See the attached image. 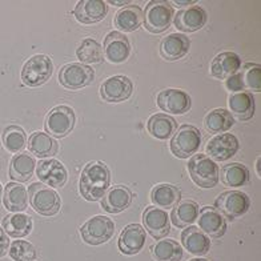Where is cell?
<instances>
[{
    "instance_id": "6da1fadb",
    "label": "cell",
    "mask_w": 261,
    "mask_h": 261,
    "mask_svg": "<svg viewBox=\"0 0 261 261\" xmlns=\"http://www.w3.org/2000/svg\"><path fill=\"white\" fill-rule=\"evenodd\" d=\"M111 181V175L104 163L91 162L83 169L80 176V195L87 201H97L106 195Z\"/></svg>"
},
{
    "instance_id": "7a4b0ae2",
    "label": "cell",
    "mask_w": 261,
    "mask_h": 261,
    "mask_svg": "<svg viewBox=\"0 0 261 261\" xmlns=\"http://www.w3.org/2000/svg\"><path fill=\"white\" fill-rule=\"evenodd\" d=\"M188 172L192 181L200 188H213L219 182V167L206 155H193L189 159Z\"/></svg>"
},
{
    "instance_id": "3957f363",
    "label": "cell",
    "mask_w": 261,
    "mask_h": 261,
    "mask_svg": "<svg viewBox=\"0 0 261 261\" xmlns=\"http://www.w3.org/2000/svg\"><path fill=\"white\" fill-rule=\"evenodd\" d=\"M172 17H173V8L171 3L164 0H152L145 7L143 23L144 27L152 34H162L169 28Z\"/></svg>"
},
{
    "instance_id": "277c9868",
    "label": "cell",
    "mask_w": 261,
    "mask_h": 261,
    "mask_svg": "<svg viewBox=\"0 0 261 261\" xmlns=\"http://www.w3.org/2000/svg\"><path fill=\"white\" fill-rule=\"evenodd\" d=\"M27 192L35 212L40 213L43 216H54L60 210V197L58 192L43 186L41 182L31 184Z\"/></svg>"
},
{
    "instance_id": "5b68a950",
    "label": "cell",
    "mask_w": 261,
    "mask_h": 261,
    "mask_svg": "<svg viewBox=\"0 0 261 261\" xmlns=\"http://www.w3.org/2000/svg\"><path fill=\"white\" fill-rule=\"evenodd\" d=\"M251 200L247 193L241 191H225L217 196L215 200V210L220 213L223 217L229 220L239 219L249 210Z\"/></svg>"
},
{
    "instance_id": "8992f818",
    "label": "cell",
    "mask_w": 261,
    "mask_h": 261,
    "mask_svg": "<svg viewBox=\"0 0 261 261\" xmlns=\"http://www.w3.org/2000/svg\"><path fill=\"white\" fill-rule=\"evenodd\" d=\"M201 144V135L197 128L192 125H182L173 134L171 140V152L179 159H188L199 151Z\"/></svg>"
},
{
    "instance_id": "52a82bcc",
    "label": "cell",
    "mask_w": 261,
    "mask_h": 261,
    "mask_svg": "<svg viewBox=\"0 0 261 261\" xmlns=\"http://www.w3.org/2000/svg\"><path fill=\"white\" fill-rule=\"evenodd\" d=\"M54 72L52 60L47 55H35L25 62L21 69V82L24 86L38 87L44 84Z\"/></svg>"
},
{
    "instance_id": "ba28073f",
    "label": "cell",
    "mask_w": 261,
    "mask_h": 261,
    "mask_svg": "<svg viewBox=\"0 0 261 261\" xmlns=\"http://www.w3.org/2000/svg\"><path fill=\"white\" fill-rule=\"evenodd\" d=\"M115 223L107 216H95L80 228L83 240L90 245L104 244L114 236Z\"/></svg>"
},
{
    "instance_id": "9c48e42d",
    "label": "cell",
    "mask_w": 261,
    "mask_h": 261,
    "mask_svg": "<svg viewBox=\"0 0 261 261\" xmlns=\"http://www.w3.org/2000/svg\"><path fill=\"white\" fill-rule=\"evenodd\" d=\"M95 79V72L91 67L82 63H71L62 67L59 72V82L67 90H80Z\"/></svg>"
},
{
    "instance_id": "30bf717a",
    "label": "cell",
    "mask_w": 261,
    "mask_h": 261,
    "mask_svg": "<svg viewBox=\"0 0 261 261\" xmlns=\"http://www.w3.org/2000/svg\"><path fill=\"white\" fill-rule=\"evenodd\" d=\"M75 112L68 106H58L45 119V129L55 138H64L75 127Z\"/></svg>"
},
{
    "instance_id": "8fae6325",
    "label": "cell",
    "mask_w": 261,
    "mask_h": 261,
    "mask_svg": "<svg viewBox=\"0 0 261 261\" xmlns=\"http://www.w3.org/2000/svg\"><path fill=\"white\" fill-rule=\"evenodd\" d=\"M158 106L164 112L172 115L187 114L192 107V99L186 91L167 88L158 95Z\"/></svg>"
},
{
    "instance_id": "7c38bea8",
    "label": "cell",
    "mask_w": 261,
    "mask_h": 261,
    "mask_svg": "<svg viewBox=\"0 0 261 261\" xmlns=\"http://www.w3.org/2000/svg\"><path fill=\"white\" fill-rule=\"evenodd\" d=\"M240 144L234 135L220 134L208 141L205 151L213 162H227L239 151Z\"/></svg>"
},
{
    "instance_id": "4fadbf2b",
    "label": "cell",
    "mask_w": 261,
    "mask_h": 261,
    "mask_svg": "<svg viewBox=\"0 0 261 261\" xmlns=\"http://www.w3.org/2000/svg\"><path fill=\"white\" fill-rule=\"evenodd\" d=\"M134 86L127 76H111L106 79L100 87V95L106 101L120 103L132 95Z\"/></svg>"
},
{
    "instance_id": "5bb4252c",
    "label": "cell",
    "mask_w": 261,
    "mask_h": 261,
    "mask_svg": "<svg viewBox=\"0 0 261 261\" xmlns=\"http://www.w3.org/2000/svg\"><path fill=\"white\" fill-rule=\"evenodd\" d=\"M36 175L40 182L48 187L59 188L63 187L67 181V169L60 162L55 159L40 160L36 165Z\"/></svg>"
},
{
    "instance_id": "9a60e30c",
    "label": "cell",
    "mask_w": 261,
    "mask_h": 261,
    "mask_svg": "<svg viewBox=\"0 0 261 261\" xmlns=\"http://www.w3.org/2000/svg\"><path fill=\"white\" fill-rule=\"evenodd\" d=\"M143 224L153 239H163L171 232L168 213L158 206H148L143 213Z\"/></svg>"
},
{
    "instance_id": "2e32d148",
    "label": "cell",
    "mask_w": 261,
    "mask_h": 261,
    "mask_svg": "<svg viewBox=\"0 0 261 261\" xmlns=\"http://www.w3.org/2000/svg\"><path fill=\"white\" fill-rule=\"evenodd\" d=\"M130 55V44L121 32L112 31L104 40V56L110 63L120 64Z\"/></svg>"
},
{
    "instance_id": "e0dca14e",
    "label": "cell",
    "mask_w": 261,
    "mask_h": 261,
    "mask_svg": "<svg viewBox=\"0 0 261 261\" xmlns=\"http://www.w3.org/2000/svg\"><path fill=\"white\" fill-rule=\"evenodd\" d=\"M145 229H143L139 224H129L121 230L119 237V249L121 253L132 256L136 254L143 249L145 244Z\"/></svg>"
},
{
    "instance_id": "ac0fdd59",
    "label": "cell",
    "mask_w": 261,
    "mask_h": 261,
    "mask_svg": "<svg viewBox=\"0 0 261 261\" xmlns=\"http://www.w3.org/2000/svg\"><path fill=\"white\" fill-rule=\"evenodd\" d=\"M108 12V6L101 0H80L76 4L73 15L83 24H92L101 21Z\"/></svg>"
},
{
    "instance_id": "d6986e66",
    "label": "cell",
    "mask_w": 261,
    "mask_h": 261,
    "mask_svg": "<svg viewBox=\"0 0 261 261\" xmlns=\"http://www.w3.org/2000/svg\"><path fill=\"white\" fill-rule=\"evenodd\" d=\"M197 220H199L200 230L204 234L213 237V239L221 237L225 233V230H227L225 219L212 206H204V208H201V211H199Z\"/></svg>"
},
{
    "instance_id": "ffe728a7",
    "label": "cell",
    "mask_w": 261,
    "mask_h": 261,
    "mask_svg": "<svg viewBox=\"0 0 261 261\" xmlns=\"http://www.w3.org/2000/svg\"><path fill=\"white\" fill-rule=\"evenodd\" d=\"M175 27L182 32L199 31L205 25L206 12L200 6H192L179 11L175 16Z\"/></svg>"
},
{
    "instance_id": "44dd1931",
    "label": "cell",
    "mask_w": 261,
    "mask_h": 261,
    "mask_svg": "<svg viewBox=\"0 0 261 261\" xmlns=\"http://www.w3.org/2000/svg\"><path fill=\"white\" fill-rule=\"evenodd\" d=\"M241 68V59L234 52H223L212 60L211 75L219 80H227Z\"/></svg>"
},
{
    "instance_id": "7402d4cb",
    "label": "cell",
    "mask_w": 261,
    "mask_h": 261,
    "mask_svg": "<svg viewBox=\"0 0 261 261\" xmlns=\"http://www.w3.org/2000/svg\"><path fill=\"white\" fill-rule=\"evenodd\" d=\"M191 41L182 34H171L165 36L160 43V54L165 60L175 62L188 54Z\"/></svg>"
},
{
    "instance_id": "603a6c76",
    "label": "cell",
    "mask_w": 261,
    "mask_h": 261,
    "mask_svg": "<svg viewBox=\"0 0 261 261\" xmlns=\"http://www.w3.org/2000/svg\"><path fill=\"white\" fill-rule=\"evenodd\" d=\"M132 201V192L125 186H115L101 197V206L108 213H120Z\"/></svg>"
},
{
    "instance_id": "cb8c5ba5",
    "label": "cell",
    "mask_w": 261,
    "mask_h": 261,
    "mask_svg": "<svg viewBox=\"0 0 261 261\" xmlns=\"http://www.w3.org/2000/svg\"><path fill=\"white\" fill-rule=\"evenodd\" d=\"M182 247L195 256H204L211 248V240L197 227H188L181 232Z\"/></svg>"
},
{
    "instance_id": "d4e9b609",
    "label": "cell",
    "mask_w": 261,
    "mask_h": 261,
    "mask_svg": "<svg viewBox=\"0 0 261 261\" xmlns=\"http://www.w3.org/2000/svg\"><path fill=\"white\" fill-rule=\"evenodd\" d=\"M230 115L233 119H239L241 121L249 120L254 115V100L252 93L249 92H234L229 96L228 100Z\"/></svg>"
},
{
    "instance_id": "484cf974",
    "label": "cell",
    "mask_w": 261,
    "mask_h": 261,
    "mask_svg": "<svg viewBox=\"0 0 261 261\" xmlns=\"http://www.w3.org/2000/svg\"><path fill=\"white\" fill-rule=\"evenodd\" d=\"M6 210L10 212H23L28 206V192L19 182H8L3 192Z\"/></svg>"
},
{
    "instance_id": "4316f807",
    "label": "cell",
    "mask_w": 261,
    "mask_h": 261,
    "mask_svg": "<svg viewBox=\"0 0 261 261\" xmlns=\"http://www.w3.org/2000/svg\"><path fill=\"white\" fill-rule=\"evenodd\" d=\"M151 200L160 210H168L179 204L181 200V192L177 187L172 184H159L152 189Z\"/></svg>"
},
{
    "instance_id": "83f0119b",
    "label": "cell",
    "mask_w": 261,
    "mask_h": 261,
    "mask_svg": "<svg viewBox=\"0 0 261 261\" xmlns=\"http://www.w3.org/2000/svg\"><path fill=\"white\" fill-rule=\"evenodd\" d=\"M148 132L158 140H167L176 132L177 123L173 117L165 114H156L147 123Z\"/></svg>"
},
{
    "instance_id": "f1b7e54d",
    "label": "cell",
    "mask_w": 261,
    "mask_h": 261,
    "mask_svg": "<svg viewBox=\"0 0 261 261\" xmlns=\"http://www.w3.org/2000/svg\"><path fill=\"white\" fill-rule=\"evenodd\" d=\"M35 167H36L35 159L27 152L15 155L11 160L10 165L11 179L16 180L19 182L28 181L34 175Z\"/></svg>"
},
{
    "instance_id": "f546056e",
    "label": "cell",
    "mask_w": 261,
    "mask_h": 261,
    "mask_svg": "<svg viewBox=\"0 0 261 261\" xmlns=\"http://www.w3.org/2000/svg\"><path fill=\"white\" fill-rule=\"evenodd\" d=\"M143 23V11L139 6H128L115 15L114 24L119 31L134 32Z\"/></svg>"
},
{
    "instance_id": "4dcf8cb0",
    "label": "cell",
    "mask_w": 261,
    "mask_h": 261,
    "mask_svg": "<svg viewBox=\"0 0 261 261\" xmlns=\"http://www.w3.org/2000/svg\"><path fill=\"white\" fill-rule=\"evenodd\" d=\"M28 149L39 159L52 158L58 152V143L44 132H34L28 140Z\"/></svg>"
},
{
    "instance_id": "1f68e13d",
    "label": "cell",
    "mask_w": 261,
    "mask_h": 261,
    "mask_svg": "<svg viewBox=\"0 0 261 261\" xmlns=\"http://www.w3.org/2000/svg\"><path fill=\"white\" fill-rule=\"evenodd\" d=\"M234 119L227 110H213L204 117V127L208 132L215 135L225 134L233 127Z\"/></svg>"
},
{
    "instance_id": "d6a6232c",
    "label": "cell",
    "mask_w": 261,
    "mask_h": 261,
    "mask_svg": "<svg viewBox=\"0 0 261 261\" xmlns=\"http://www.w3.org/2000/svg\"><path fill=\"white\" fill-rule=\"evenodd\" d=\"M6 233L11 237H25L31 233L32 230V219L24 213H14L8 215L2 221Z\"/></svg>"
},
{
    "instance_id": "836d02e7",
    "label": "cell",
    "mask_w": 261,
    "mask_h": 261,
    "mask_svg": "<svg viewBox=\"0 0 261 261\" xmlns=\"http://www.w3.org/2000/svg\"><path fill=\"white\" fill-rule=\"evenodd\" d=\"M199 205L195 201L187 200L173 206L171 213V220L177 228H186L193 224L199 216Z\"/></svg>"
},
{
    "instance_id": "e575fe53",
    "label": "cell",
    "mask_w": 261,
    "mask_h": 261,
    "mask_svg": "<svg viewBox=\"0 0 261 261\" xmlns=\"http://www.w3.org/2000/svg\"><path fill=\"white\" fill-rule=\"evenodd\" d=\"M221 181L227 187L237 188L245 186L249 181V171L245 165L240 163L224 165L221 169Z\"/></svg>"
},
{
    "instance_id": "d590c367",
    "label": "cell",
    "mask_w": 261,
    "mask_h": 261,
    "mask_svg": "<svg viewBox=\"0 0 261 261\" xmlns=\"http://www.w3.org/2000/svg\"><path fill=\"white\" fill-rule=\"evenodd\" d=\"M152 256L158 261H180L182 248L175 240H160L152 248Z\"/></svg>"
},
{
    "instance_id": "8d00e7d4",
    "label": "cell",
    "mask_w": 261,
    "mask_h": 261,
    "mask_svg": "<svg viewBox=\"0 0 261 261\" xmlns=\"http://www.w3.org/2000/svg\"><path fill=\"white\" fill-rule=\"evenodd\" d=\"M76 56L82 64H97L103 62V51L96 40L87 38L82 41L76 49Z\"/></svg>"
},
{
    "instance_id": "74e56055",
    "label": "cell",
    "mask_w": 261,
    "mask_h": 261,
    "mask_svg": "<svg viewBox=\"0 0 261 261\" xmlns=\"http://www.w3.org/2000/svg\"><path fill=\"white\" fill-rule=\"evenodd\" d=\"M239 73L243 91L248 90L252 92H260L261 91V68L258 64L248 63L244 65Z\"/></svg>"
},
{
    "instance_id": "f35d334b",
    "label": "cell",
    "mask_w": 261,
    "mask_h": 261,
    "mask_svg": "<svg viewBox=\"0 0 261 261\" xmlns=\"http://www.w3.org/2000/svg\"><path fill=\"white\" fill-rule=\"evenodd\" d=\"M27 138L23 128L17 125H10L3 132V144L8 152L17 153L25 147Z\"/></svg>"
},
{
    "instance_id": "ab89813d",
    "label": "cell",
    "mask_w": 261,
    "mask_h": 261,
    "mask_svg": "<svg viewBox=\"0 0 261 261\" xmlns=\"http://www.w3.org/2000/svg\"><path fill=\"white\" fill-rule=\"evenodd\" d=\"M8 254L14 261H34L36 258V249L28 241L16 240L10 245Z\"/></svg>"
},
{
    "instance_id": "60d3db41",
    "label": "cell",
    "mask_w": 261,
    "mask_h": 261,
    "mask_svg": "<svg viewBox=\"0 0 261 261\" xmlns=\"http://www.w3.org/2000/svg\"><path fill=\"white\" fill-rule=\"evenodd\" d=\"M8 247H10V240L6 230L0 227V257H3L8 253Z\"/></svg>"
},
{
    "instance_id": "b9f144b4",
    "label": "cell",
    "mask_w": 261,
    "mask_h": 261,
    "mask_svg": "<svg viewBox=\"0 0 261 261\" xmlns=\"http://www.w3.org/2000/svg\"><path fill=\"white\" fill-rule=\"evenodd\" d=\"M195 0H186V2H181V0H176L173 2V4H176V7H186V6H191V4H195Z\"/></svg>"
},
{
    "instance_id": "7bdbcfd3",
    "label": "cell",
    "mask_w": 261,
    "mask_h": 261,
    "mask_svg": "<svg viewBox=\"0 0 261 261\" xmlns=\"http://www.w3.org/2000/svg\"><path fill=\"white\" fill-rule=\"evenodd\" d=\"M111 4H115V6H121V4H128L129 2L128 0H121V2H117V0H111Z\"/></svg>"
},
{
    "instance_id": "ee69618b",
    "label": "cell",
    "mask_w": 261,
    "mask_h": 261,
    "mask_svg": "<svg viewBox=\"0 0 261 261\" xmlns=\"http://www.w3.org/2000/svg\"><path fill=\"white\" fill-rule=\"evenodd\" d=\"M260 158H257V160H256V171H257V176L260 177L261 176V169H260Z\"/></svg>"
},
{
    "instance_id": "f6af8a7d",
    "label": "cell",
    "mask_w": 261,
    "mask_h": 261,
    "mask_svg": "<svg viewBox=\"0 0 261 261\" xmlns=\"http://www.w3.org/2000/svg\"><path fill=\"white\" fill-rule=\"evenodd\" d=\"M3 186H2V182H0V201H2V199H3Z\"/></svg>"
},
{
    "instance_id": "bcb514c9",
    "label": "cell",
    "mask_w": 261,
    "mask_h": 261,
    "mask_svg": "<svg viewBox=\"0 0 261 261\" xmlns=\"http://www.w3.org/2000/svg\"><path fill=\"white\" fill-rule=\"evenodd\" d=\"M189 261H210V260H205V258H192V260Z\"/></svg>"
}]
</instances>
